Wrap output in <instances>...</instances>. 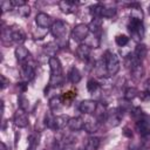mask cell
Segmentation results:
<instances>
[{
  "instance_id": "4fadbf2b",
  "label": "cell",
  "mask_w": 150,
  "mask_h": 150,
  "mask_svg": "<svg viewBox=\"0 0 150 150\" xmlns=\"http://www.w3.org/2000/svg\"><path fill=\"white\" fill-rule=\"evenodd\" d=\"M90 54H91V48L88 45L81 43L77 47V49H76V56H77V59L81 60V61H83V62H87L89 60Z\"/></svg>"
},
{
  "instance_id": "484cf974",
  "label": "cell",
  "mask_w": 150,
  "mask_h": 150,
  "mask_svg": "<svg viewBox=\"0 0 150 150\" xmlns=\"http://www.w3.org/2000/svg\"><path fill=\"white\" fill-rule=\"evenodd\" d=\"M98 145H100V138L95 137V136H91V137L88 138V141L86 143V146H84V150H97Z\"/></svg>"
},
{
  "instance_id": "ffe728a7",
  "label": "cell",
  "mask_w": 150,
  "mask_h": 150,
  "mask_svg": "<svg viewBox=\"0 0 150 150\" xmlns=\"http://www.w3.org/2000/svg\"><path fill=\"white\" fill-rule=\"evenodd\" d=\"M70 117L67 115H57L55 116V122H54V130H61L64 127L68 125V121Z\"/></svg>"
},
{
  "instance_id": "7c38bea8",
  "label": "cell",
  "mask_w": 150,
  "mask_h": 150,
  "mask_svg": "<svg viewBox=\"0 0 150 150\" xmlns=\"http://www.w3.org/2000/svg\"><path fill=\"white\" fill-rule=\"evenodd\" d=\"M21 77L22 80L27 83L29 81H32L34 77H35V70H34V67L29 63H23L21 66Z\"/></svg>"
},
{
  "instance_id": "52a82bcc",
  "label": "cell",
  "mask_w": 150,
  "mask_h": 150,
  "mask_svg": "<svg viewBox=\"0 0 150 150\" xmlns=\"http://www.w3.org/2000/svg\"><path fill=\"white\" fill-rule=\"evenodd\" d=\"M89 32L90 30H89L88 25H86V23H79V25H76L73 28V30H71V38H73L74 41L81 42V41H83L88 36Z\"/></svg>"
},
{
  "instance_id": "6da1fadb",
  "label": "cell",
  "mask_w": 150,
  "mask_h": 150,
  "mask_svg": "<svg viewBox=\"0 0 150 150\" xmlns=\"http://www.w3.org/2000/svg\"><path fill=\"white\" fill-rule=\"evenodd\" d=\"M49 68H50V80L49 86L50 87H59L63 83V76H62V66L60 60L56 56H52L48 59Z\"/></svg>"
},
{
  "instance_id": "f35d334b",
  "label": "cell",
  "mask_w": 150,
  "mask_h": 150,
  "mask_svg": "<svg viewBox=\"0 0 150 150\" xmlns=\"http://www.w3.org/2000/svg\"><path fill=\"white\" fill-rule=\"evenodd\" d=\"M142 91H144V93H146V94L150 95V79H146L144 81V83H143V90Z\"/></svg>"
},
{
  "instance_id": "f546056e",
  "label": "cell",
  "mask_w": 150,
  "mask_h": 150,
  "mask_svg": "<svg viewBox=\"0 0 150 150\" xmlns=\"http://www.w3.org/2000/svg\"><path fill=\"white\" fill-rule=\"evenodd\" d=\"M54 122H55V115L49 111L45 115V125L49 129H53L54 130Z\"/></svg>"
},
{
  "instance_id": "8992f818",
  "label": "cell",
  "mask_w": 150,
  "mask_h": 150,
  "mask_svg": "<svg viewBox=\"0 0 150 150\" xmlns=\"http://www.w3.org/2000/svg\"><path fill=\"white\" fill-rule=\"evenodd\" d=\"M123 114L124 110L121 109L120 107L112 108L110 110H108V115H107V122H109L110 127H117L121 124L122 118H123Z\"/></svg>"
},
{
  "instance_id": "83f0119b",
  "label": "cell",
  "mask_w": 150,
  "mask_h": 150,
  "mask_svg": "<svg viewBox=\"0 0 150 150\" xmlns=\"http://www.w3.org/2000/svg\"><path fill=\"white\" fill-rule=\"evenodd\" d=\"M138 95V91H137V89L135 88V87H127L125 88V90H124V100H127V101H131V100H134L136 96Z\"/></svg>"
},
{
  "instance_id": "ee69618b",
  "label": "cell",
  "mask_w": 150,
  "mask_h": 150,
  "mask_svg": "<svg viewBox=\"0 0 150 150\" xmlns=\"http://www.w3.org/2000/svg\"><path fill=\"white\" fill-rule=\"evenodd\" d=\"M1 150H6V145H5V143H1Z\"/></svg>"
},
{
  "instance_id": "ab89813d",
  "label": "cell",
  "mask_w": 150,
  "mask_h": 150,
  "mask_svg": "<svg viewBox=\"0 0 150 150\" xmlns=\"http://www.w3.org/2000/svg\"><path fill=\"white\" fill-rule=\"evenodd\" d=\"M12 4H13V7H16V8L27 5V2L25 0H12Z\"/></svg>"
},
{
  "instance_id": "e575fe53",
  "label": "cell",
  "mask_w": 150,
  "mask_h": 150,
  "mask_svg": "<svg viewBox=\"0 0 150 150\" xmlns=\"http://www.w3.org/2000/svg\"><path fill=\"white\" fill-rule=\"evenodd\" d=\"M16 9H18L19 16H21V18H28L29 14H30V8H29L28 5L21 6V7H19V8H16Z\"/></svg>"
},
{
  "instance_id": "60d3db41",
  "label": "cell",
  "mask_w": 150,
  "mask_h": 150,
  "mask_svg": "<svg viewBox=\"0 0 150 150\" xmlns=\"http://www.w3.org/2000/svg\"><path fill=\"white\" fill-rule=\"evenodd\" d=\"M8 83H9V81H8L4 75H1V89H4Z\"/></svg>"
},
{
  "instance_id": "b9f144b4",
  "label": "cell",
  "mask_w": 150,
  "mask_h": 150,
  "mask_svg": "<svg viewBox=\"0 0 150 150\" xmlns=\"http://www.w3.org/2000/svg\"><path fill=\"white\" fill-rule=\"evenodd\" d=\"M124 135H125V136H128L129 138H131V137H132V132H131L128 128H125V129H124Z\"/></svg>"
},
{
  "instance_id": "7402d4cb",
  "label": "cell",
  "mask_w": 150,
  "mask_h": 150,
  "mask_svg": "<svg viewBox=\"0 0 150 150\" xmlns=\"http://www.w3.org/2000/svg\"><path fill=\"white\" fill-rule=\"evenodd\" d=\"M67 77H68V80H69L73 84H76V83H79V82L81 81V73H80V70H79L75 66H73V67L69 69Z\"/></svg>"
},
{
  "instance_id": "603a6c76",
  "label": "cell",
  "mask_w": 150,
  "mask_h": 150,
  "mask_svg": "<svg viewBox=\"0 0 150 150\" xmlns=\"http://www.w3.org/2000/svg\"><path fill=\"white\" fill-rule=\"evenodd\" d=\"M130 19L143 21V11L138 6V4H132L131 5V11H130Z\"/></svg>"
},
{
  "instance_id": "7a4b0ae2",
  "label": "cell",
  "mask_w": 150,
  "mask_h": 150,
  "mask_svg": "<svg viewBox=\"0 0 150 150\" xmlns=\"http://www.w3.org/2000/svg\"><path fill=\"white\" fill-rule=\"evenodd\" d=\"M104 63H105V69H107V74L109 76L116 75L120 70V60L118 56L116 55V53L111 52V50H107L104 53Z\"/></svg>"
},
{
  "instance_id": "4316f807",
  "label": "cell",
  "mask_w": 150,
  "mask_h": 150,
  "mask_svg": "<svg viewBox=\"0 0 150 150\" xmlns=\"http://www.w3.org/2000/svg\"><path fill=\"white\" fill-rule=\"evenodd\" d=\"M40 142V134L39 132H33L28 137V144H29V150H35L36 146L39 145Z\"/></svg>"
},
{
  "instance_id": "cb8c5ba5",
  "label": "cell",
  "mask_w": 150,
  "mask_h": 150,
  "mask_svg": "<svg viewBox=\"0 0 150 150\" xmlns=\"http://www.w3.org/2000/svg\"><path fill=\"white\" fill-rule=\"evenodd\" d=\"M88 27L89 30L93 32L94 34H100L102 30V18H94L88 25Z\"/></svg>"
},
{
  "instance_id": "9c48e42d",
  "label": "cell",
  "mask_w": 150,
  "mask_h": 150,
  "mask_svg": "<svg viewBox=\"0 0 150 150\" xmlns=\"http://www.w3.org/2000/svg\"><path fill=\"white\" fill-rule=\"evenodd\" d=\"M9 29V36H11V41L15 42V43H22L26 41V33L23 32V29L21 27L18 26H13Z\"/></svg>"
},
{
  "instance_id": "836d02e7",
  "label": "cell",
  "mask_w": 150,
  "mask_h": 150,
  "mask_svg": "<svg viewBox=\"0 0 150 150\" xmlns=\"http://www.w3.org/2000/svg\"><path fill=\"white\" fill-rule=\"evenodd\" d=\"M115 41H116V45H117V46L124 47V46H127V45L129 43V38H128L127 35L121 34V35H117V36L115 38Z\"/></svg>"
},
{
  "instance_id": "e0dca14e",
  "label": "cell",
  "mask_w": 150,
  "mask_h": 150,
  "mask_svg": "<svg viewBox=\"0 0 150 150\" xmlns=\"http://www.w3.org/2000/svg\"><path fill=\"white\" fill-rule=\"evenodd\" d=\"M71 131H80L83 130L84 127V121L81 117H70L68 121V125H67Z\"/></svg>"
},
{
  "instance_id": "5bb4252c",
  "label": "cell",
  "mask_w": 150,
  "mask_h": 150,
  "mask_svg": "<svg viewBox=\"0 0 150 150\" xmlns=\"http://www.w3.org/2000/svg\"><path fill=\"white\" fill-rule=\"evenodd\" d=\"M14 54H15L16 60H18L20 63H22V64L26 63V62L28 61L29 56H30L29 50H28L26 47H23V46H18V47L15 48V50H14Z\"/></svg>"
},
{
  "instance_id": "277c9868",
  "label": "cell",
  "mask_w": 150,
  "mask_h": 150,
  "mask_svg": "<svg viewBox=\"0 0 150 150\" xmlns=\"http://www.w3.org/2000/svg\"><path fill=\"white\" fill-rule=\"evenodd\" d=\"M68 32V23L63 20H56L53 22L52 27H50V33L52 35L57 39V40H62L66 38Z\"/></svg>"
},
{
  "instance_id": "5b68a950",
  "label": "cell",
  "mask_w": 150,
  "mask_h": 150,
  "mask_svg": "<svg viewBox=\"0 0 150 150\" xmlns=\"http://www.w3.org/2000/svg\"><path fill=\"white\" fill-rule=\"evenodd\" d=\"M136 130L138 131L143 143H148L150 141V122L146 116L136 122Z\"/></svg>"
},
{
  "instance_id": "f1b7e54d",
  "label": "cell",
  "mask_w": 150,
  "mask_h": 150,
  "mask_svg": "<svg viewBox=\"0 0 150 150\" xmlns=\"http://www.w3.org/2000/svg\"><path fill=\"white\" fill-rule=\"evenodd\" d=\"M130 116L135 120V122H137V121L142 120L143 117H145L144 112L142 111V109H141L139 107H134V108H131V109H130Z\"/></svg>"
},
{
  "instance_id": "44dd1931",
  "label": "cell",
  "mask_w": 150,
  "mask_h": 150,
  "mask_svg": "<svg viewBox=\"0 0 150 150\" xmlns=\"http://www.w3.org/2000/svg\"><path fill=\"white\" fill-rule=\"evenodd\" d=\"M148 54V48L144 43H137V46L135 47V50H134V55L139 60V61H143L145 59Z\"/></svg>"
},
{
  "instance_id": "8fae6325",
  "label": "cell",
  "mask_w": 150,
  "mask_h": 150,
  "mask_svg": "<svg viewBox=\"0 0 150 150\" xmlns=\"http://www.w3.org/2000/svg\"><path fill=\"white\" fill-rule=\"evenodd\" d=\"M97 102L94 101V100H83L80 102L79 104V110L83 114H87V115H90V114H94L96 108H97Z\"/></svg>"
},
{
  "instance_id": "9a60e30c",
  "label": "cell",
  "mask_w": 150,
  "mask_h": 150,
  "mask_svg": "<svg viewBox=\"0 0 150 150\" xmlns=\"http://www.w3.org/2000/svg\"><path fill=\"white\" fill-rule=\"evenodd\" d=\"M77 4L75 1H69V0H62L59 2V8L61 9V12L66 13V14H71L76 11Z\"/></svg>"
},
{
  "instance_id": "4dcf8cb0",
  "label": "cell",
  "mask_w": 150,
  "mask_h": 150,
  "mask_svg": "<svg viewBox=\"0 0 150 150\" xmlns=\"http://www.w3.org/2000/svg\"><path fill=\"white\" fill-rule=\"evenodd\" d=\"M87 89H88V91H89L90 94H94V93H96V91L100 89V83H98L96 80L91 79V80H89V81L87 82Z\"/></svg>"
},
{
  "instance_id": "d6986e66",
  "label": "cell",
  "mask_w": 150,
  "mask_h": 150,
  "mask_svg": "<svg viewBox=\"0 0 150 150\" xmlns=\"http://www.w3.org/2000/svg\"><path fill=\"white\" fill-rule=\"evenodd\" d=\"M48 103H49V109H50L52 112L59 111L62 108V105H64L61 96H53V97H50Z\"/></svg>"
},
{
  "instance_id": "d590c367",
  "label": "cell",
  "mask_w": 150,
  "mask_h": 150,
  "mask_svg": "<svg viewBox=\"0 0 150 150\" xmlns=\"http://www.w3.org/2000/svg\"><path fill=\"white\" fill-rule=\"evenodd\" d=\"M116 8H111V7H105L102 11V18H114L116 15Z\"/></svg>"
},
{
  "instance_id": "d6a6232c",
  "label": "cell",
  "mask_w": 150,
  "mask_h": 150,
  "mask_svg": "<svg viewBox=\"0 0 150 150\" xmlns=\"http://www.w3.org/2000/svg\"><path fill=\"white\" fill-rule=\"evenodd\" d=\"M18 103H19V108L20 109H23L27 111L28 109V105H29V102H28V98L23 95V94H20L19 97H18Z\"/></svg>"
},
{
  "instance_id": "30bf717a",
  "label": "cell",
  "mask_w": 150,
  "mask_h": 150,
  "mask_svg": "<svg viewBox=\"0 0 150 150\" xmlns=\"http://www.w3.org/2000/svg\"><path fill=\"white\" fill-rule=\"evenodd\" d=\"M35 22H36L38 27L45 29V28L52 27V25H53L54 21H53V19L50 18V15H48L47 13L40 12V13H38L36 16H35Z\"/></svg>"
},
{
  "instance_id": "1f68e13d",
  "label": "cell",
  "mask_w": 150,
  "mask_h": 150,
  "mask_svg": "<svg viewBox=\"0 0 150 150\" xmlns=\"http://www.w3.org/2000/svg\"><path fill=\"white\" fill-rule=\"evenodd\" d=\"M57 49H59V46L56 43H54V42H49V43H47L45 46V50H46L47 54H49L50 57L54 56V54L57 52Z\"/></svg>"
},
{
  "instance_id": "3957f363",
  "label": "cell",
  "mask_w": 150,
  "mask_h": 150,
  "mask_svg": "<svg viewBox=\"0 0 150 150\" xmlns=\"http://www.w3.org/2000/svg\"><path fill=\"white\" fill-rule=\"evenodd\" d=\"M128 29H129V33H130L132 40L136 41L137 43H141L142 39L144 38V26H143V21H138V20L130 19V21H129V23H128Z\"/></svg>"
},
{
  "instance_id": "ba28073f",
  "label": "cell",
  "mask_w": 150,
  "mask_h": 150,
  "mask_svg": "<svg viewBox=\"0 0 150 150\" xmlns=\"http://www.w3.org/2000/svg\"><path fill=\"white\" fill-rule=\"evenodd\" d=\"M13 121H14V124H15L18 128H26V127L28 125V123H29V118H28L27 111L19 108V109L14 112Z\"/></svg>"
},
{
  "instance_id": "ac0fdd59",
  "label": "cell",
  "mask_w": 150,
  "mask_h": 150,
  "mask_svg": "<svg viewBox=\"0 0 150 150\" xmlns=\"http://www.w3.org/2000/svg\"><path fill=\"white\" fill-rule=\"evenodd\" d=\"M107 115H108V109H107L105 104L98 103V104H97V108H96V110H95V112H94L95 118L101 123V122H103L104 120H107Z\"/></svg>"
},
{
  "instance_id": "d4e9b609",
  "label": "cell",
  "mask_w": 150,
  "mask_h": 150,
  "mask_svg": "<svg viewBox=\"0 0 150 150\" xmlns=\"http://www.w3.org/2000/svg\"><path fill=\"white\" fill-rule=\"evenodd\" d=\"M103 8H104V5L97 2V4H95V5H93V6L89 7V12L93 15V18H102V11H103Z\"/></svg>"
},
{
  "instance_id": "f6af8a7d",
  "label": "cell",
  "mask_w": 150,
  "mask_h": 150,
  "mask_svg": "<svg viewBox=\"0 0 150 150\" xmlns=\"http://www.w3.org/2000/svg\"><path fill=\"white\" fill-rule=\"evenodd\" d=\"M148 9H149V14H150V6H149V8H148Z\"/></svg>"
},
{
  "instance_id": "7bdbcfd3",
  "label": "cell",
  "mask_w": 150,
  "mask_h": 150,
  "mask_svg": "<svg viewBox=\"0 0 150 150\" xmlns=\"http://www.w3.org/2000/svg\"><path fill=\"white\" fill-rule=\"evenodd\" d=\"M61 150H75V148L73 145H64L61 148Z\"/></svg>"
},
{
  "instance_id": "74e56055",
  "label": "cell",
  "mask_w": 150,
  "mask_h": 150,
  "mask_svg": "<svg viewBox=\"0 0 150 150\" xmlns=\"http://www.w3.org/2000/svg\"><path fill=\"white\" fill-rule=\"evenodd\" d=\"M76 95L75 94H73V93H66V95H63V96H61L62 97V101H63V104L66 105H69L70 103H71V101H73V98L75 97Z\"/></svg>"
},
{
  "instance_id": "2e32d148",
  "label": "cell",
  "mask_w": 150,
  "mask_h": 150,
  "mask_svg": "<svg viewBox=\"0 0 150 150\" xmlns=\"http://www.w3.org/2000/svg\"><path fill=\"white\" fill-rule=\"evenodd\" d=\"M84 121V127L83 129L88 132V134H94L98 130V125H100V122L94 117H89L87 120H83Z\"/></svg>"
},
{
  "instance_id": "8d00e7d4",
  "label": "cell",
  "mask_w": 150,
  "mask_h": 150,
  "mask_svg": "<svg viewBox=\"0 0 150 150\" xmlns=\"http://www.w3.org/2000/svg\"><path fill=\"white\" fill-rule=\"evenodd\" d=\"M0 6H1V9H2L4 13H5V12H8V11H11V9L14 8V7H13V4H12V0H11V1H9V0H4V1H1Z\"/></svg>"
}]
</instances>
